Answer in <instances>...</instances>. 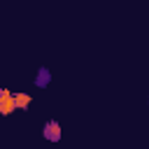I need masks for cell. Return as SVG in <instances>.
Here are the masks:
<instances>
[{
	"instance_id": "1",
	"label": "cell",
	"mask_w": 149,
	"mask_h": 149,
	"mask_svg": "<svg viewBox=\"0 0 149 149\" xmlns=\"http://www.w3.org/2000/svg\"><path fill=\"white\" fill-rule=\"evenodd\" d=\"M12 112H16L14 93L9 88H0V116H9Z\"/></svg>"
},
{
	"instance_id": "2",
	"label": "cell",
	"mask_w": 149,
	"mask_h": 149,
	"mask_svg": "<svg viewBox=\"0 0 149 149\" xmlns=\"http://www.w3.org/2000/svg\"><path fill=\"white\" fill-rule=\"evenodd\" d=\"M42 135H44V140H47V142H58V140H61V135H63L61 123H58L56 119L47 121V123H44V128H42Z\"/></svg>"
},
{
	"instance_id": "3",
	"label": "cell",
	"mask_w": 149,
	"mask_h": 149,
	"mask_svg": "<svg viewBox=\"0 0 149 149\" xmlns=\"http://www.w3.org/2000/svg\"><path fill=\"white\" fill-rule=\"evenodd\" d=\"M30 102H33L30 93H14V105H16V109H19V112L28 109V107H30Z\"/></svg>"
},
{
	"instance_id": "4",
	"label": "cell",
	"mask_w": 149,
	"mask_h": 149,
	"mask_svg": "<svg viewBox=\"0 0 149 149\" xmlns=\"http://www.w3.org/2000/svg\"><path fill=\"white\" fill-rule=\"evenodd\" d=\"M49 79H51L49 70H47V68H40V72H37V77H35V84H37V86H47Z\"/></svg>"
}]
</instances>
